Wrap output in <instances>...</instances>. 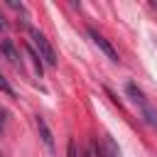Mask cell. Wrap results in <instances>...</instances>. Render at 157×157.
<instances>
[{
	"label": "cell",
	"instance_id": "obj_1",
	"mask_svg": "<svg viewBox=\"0 0 157 157\" xmlns=\"http://www.w3.org/2000/svg\"><path fill=\"white\" fill-rule=\"evenodd\" d=\"M125 93H128V98L135 103V108H137V113H140V118L150 125V128H155L157 130V108L152 105V101L145 96V91L137 86V83H128L125 86Z\"/></svg>",
	"mask_w": 157,
	"mask_h": 157
},
{
	"label": "cell",
	"instance_id": "obj_2",
	"mask_svg": "<svg viewBox=\"0 0 157 157\" xmlns=\"http://www.w3.org/2000/svg\"><path fill=\"white\" fill-rule=\"evenodd\" d=\"M29 47L34 49V54L42 59V64H47V66H56V52H54V47L49 44V39L39 32V29H29Z\"/></svg>",
	"mask_w": 157,
	"mask_h": 157
},
{
	"label": "cell",
	"instance_id": "obj_3",
	"mask_svg": "<svg viewBox=\"0 0 157 157\" xmlns=\"http://www.w3.org/2000/svg\"><path fill=\"white\" fill-rule=\"evenodd\" d=\"M88 37L93 39V44H96V47H98V49H101V52H103V54H105V56H108L110 61H120L118 52L113 49V44H110V42H108V39H105V37H103L101 32H96L93 27H88Z\"/></svg>",
	"mask_w": 157,
	"mask_h": 157
},
{
	"label": "cell",
	"instance_id": "obj_4",
	"mask_svg": "<svg viewBox=\"0 0 157 157\" xmlns=\"http://www.w3.org/2000/svg\"><path fill=\"white\" fill-rule=\"evenodd\" d=\"M34 123H37V130H39V137H42L44 147H47L49 152H54V137H52V130H49L47 120H44L42 115H37V118H34Z\"/></svg>",
	"mask_w": 157,
	"mask_h": 157
},
{
	"label": "cell",
	"instance_id": "obj_5",
	"mask_svg": "<svg viewBox=\"0 0 157 157\" xmlns=\"http://www.w3.org/2000/svg\"><path fill=\"white\" fill-rule=\"evenodd\" d=\"M93 150L101 155V157H120V150L115 145V140L110 135H103V147H98V142L93 145Z\"/></svg>",
	"mask_w": 157,
	"mask_h": 157
},
{
	"label": "cell",
	"instance_id": "obj_6",
	"mask_svg": "<svg viewBox=\"0 0 157 157\" xmlns=\"http://www.w3.org/2000/svg\"><path fill=\"white\" fill-rule=\"evenodd\" d=\"M0 49H2V54L7 56V61H10V64L20 66V59H17V54H15V49H12V44H10V42H2V44H0Z\"/></svg>",
	"mask_w": 157,
	"mask_h": 157
},
{
	"label": "cell",
	"instance_id": "obj_7",
	"mask_svg": "<svg viewBox=\"0 0 157 157\" xmlns=\"http://www.w3.org/2000/svg\"><path fill=\"white\" fill-rule=\"evenodd\" d=\"M0 91H2L5 96H10V98H15V88L10 86V81H7V78H5L2 74H0Z\"/></svg>",
	"mask_w": 157,
	"mask_h": 157
},
{
	"label": "cell",
	"instance_id": "obj_8",
	"mask_svg": "<svg viewBox=\"0 0 157 157\" xmlns=\"http://www.w3.org/2000/svg\"><path fill=\"white\" fill-rule=\"evenodd\" d=\"M66 157H81V155H78V150H76L74 137H69V142H66Z\"/></svg>",
	"mask_w": 157,
	"mask_h": 157
},
{
	"label": "cell",
	"instance_id": "obj_9",
	"mask_svg": "<svg viewBox=\"0 0 157 157\" xmlns=\"http://www.w3.org/2000/svg\"><path fill=\"white\" fill-rule=\"evenodd\" d=\"M7 5H10L12 10H20V12H25V5H22V2H15V0H7Z\"/></svg>",
	"mask_w": 157,
	"mask_h": 157
},
{
	"label": "cell",
	"instance_id": "obj_10",
	"mask_svg": "<svg viewBox=\"0 0 157 157\" xmlns=\"http://www.w3.org/2000/svg\"><path fill=\"white\" fill-rule=\"evenodd\" d=\"M5 123H7V110H0V132H2Z\"/></svg>",
	"mask_w": 157,
	"mask_h": 157
},
{
	"label": "cell",
	"instance_id": "obj_11",
	"mask_svg": "<svg viewBox=\"0 0 157 157\" xmlns=\"http://www.w3.org/2000/svg\"><path fill=\"white\" fill-rule=\"evenodd\" d=\"M7 29V22H5V17H2V12H0V32H5Z\"/></svg>",
	"mask_w": 157,
	"mask_h": 157
},
{
	"label": "cell",
	"instance_id": "obj_12",
	"mask_svg": "<svg viewBox=\"0 0 157 157\" xmlns=\"http://www.w3.org/2000/svg\"><path fill=\"white\" fill-rule=\"evenodd\" d=\"M83 157H91V152H86V155H83Z\"/></svg>",
	"mask_w": 157,
	"mask_h": 157
},
{
	"label": "cell",
	"instance_id": "obj_13",
	"mask_svg": "<svg viewBox=\"0 0 157 157\" xmlns=\"http://www.w3.org/2000/svg\"><path fill=\"white\" fill-rule=\"evenodd\" d=\"M0 157H2V155H0Z\"/></svg>",
	"mask_w": 157,
	"mask_h": 157
}]
</instances>
